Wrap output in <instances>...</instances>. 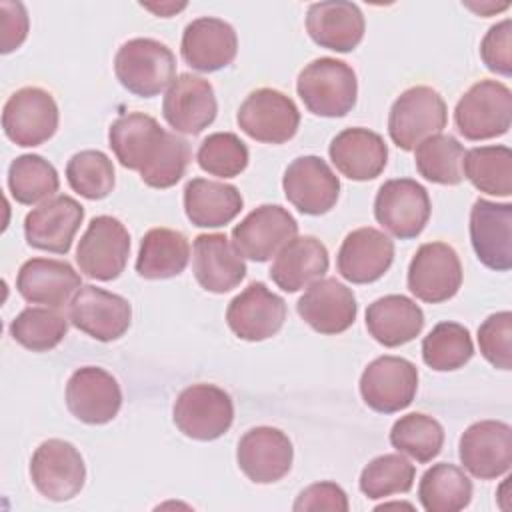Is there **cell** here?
Segmentation results:
<instances>
[{
	"instance_id": "1",
	"label": "cell",
	"mask_w": 512,
	"mask_h": 512,
	"mask_svg": "<svg viewBox=\"0 0 512 512\" xmlns=\"http://www.w3.org/2000/svg\"><path fill=\"white\" fill-rule=\"evenodd\" d=\"M108 146L124 168L140 172L142 182L158 190L178 184L192 156L182 136L164 130L144 112L118 116L110 124Z\"/></svg>"
},
{
	"instance_id": "2",
	"label": "cell",
	"mask_w": 512,
	"mask_h": 512,
	"mask_svg": "<svg viewBox=\"0 0 512 512\" xmlns=\"http://www.w3.org/2000/svg\"><path fill=\"white\" fill-rule=\"evenodd\" d=\"M296 92L308 112L324 118H342L358 98L356 72L342 60L316 58L300 70Z\"/></svg>"
},
{
	"instance_id": "3",
	"label": "cell",
	"mask_w": 512,
	"mask_h": 512,
	"mask_svg": "<svg viewBox=\"0 0 512 512\" xmlns=\"http://www.w3.org/2000/svg\"><path fill=\"white\" fill-rule=\"evenodd\" d=\"M114 74L128 92L140 98H152L176 78V58L160 40L132 38L118 48Z\"/></svg>"
},
{
	"instance_id": "4",
	"label": "cell",
	"mask_w": 512,
	"mask_h": 512,
	"mask_svg": "<svg viewBox=\"0 0 512 512\" xmlns=\"http://www.w3.org/2000/svg\"><path fill=\"white\" fill-rule=\"evenodd\" d=\"M454 124L466 140L504 136L512 126V92L498 80L472 84L454 108Z\"/></svg>"
},
{
	"instance_id": "5",
	"label": "cell",
	"mask_w": 512,
	"mask_h": 512,
	"mask_svg": "<svg viewBox=\"0 0 512 512\" xmlns=\"http://www.w3.org/2000/svg\"><path fill=\"white\" fill-rule=\"evenodd\" d=\"M448 122L444 98L430 86H412L392 104L388 134L404 152L414 150L422 140L440 134Z\"/></svg>"
},
{
	"instance_id": "6",
	"label": "cell",
	"mask_w": 512,
	"mask_h": 512,
	"mask_svg": "<svg viewBox=\"0 0 512 512\" xmlns=\"http://www.w3.org/2000/svg\"><path fill=\"white\" fill-rule=\"evenodd\" d=\"M172 420L184 436L210 442L230 430L234 404L230 394L214 384H192L178 394Z\"/></svg>"
},
{
	"instance_id": "7",
	"label": "cell",
	"mask_w": 512,
	"mask_h": 512,
	"mask_svg": "<svg viewBox=\"0 0 512 512\" xmlns=\"http://www.w3.org/2000/svg\"><path fill=\"white\" fill-rule=\"evenodd\" d=\"M130 256V234L114 216H96L90 220L76 248V262L84 276L100 282L118 278Z\"/></svg>"
},
{
	"instance_id": "8",
	"label": "cell",
	"mask_w": 512,
	"mask_h": 512,
	"mask_svg": "<svg viewBox=\"0 0 512 512\" xmlns=\"http://www.w3.org/2000/svg\"><path fill=\"white\" fill-rule=\"evenodd\" d=\"M34 488L48 500H72L86 482V466L78 448L66 440H44L30 458Z\"/></svg>"
},
{
	"instance_id": "9",
	"label": "cell",
	"mask_w": 512,
	"mask_h": 512,
	"mask_svg": "<svg viewBox=\"0 0 512 512\" xmlns=\"http://www.w3.org/2000/svg\"><path fill=\"white\" fill-rule=\"evenodd\" d=\"M432 212L428 190L412 178L386 180L374 198V218L400 240L416 238Z\"/></svg>"
},
{
	"instance_id": "10",
	"label": "cell",
	"mask_w": 512,
	"mask_h": 512,
	"mask_svg": "<svg viewBox=\"0 0 512 512\" xmlns=\"http://www.w3.org/2000/svg\"><path fill=\"white\" fill-rule=\"evenodd\" d=\"M58 104L38 86L16 90L4 104L2 128L8 140L22 148H34L50 140L58 130Z\"/></svg>"
},
{
	"instance_id": "11",
	"label": "cell",
	"mask_w": 512,
	"mask_h": 512,
	"mask_svg": "<svg viewBox=\"0 0 512 512\" xmlns=\"http://www.w3.org/2000/svg\"><path fill=\"white\" fill-rule=\"evenodd\" d=\"M236 122L256 142L284 144L294 138L300 126L298 106L290 96L274 88H258L240 104Z\"/></svg>"
},
{
	"instance_id": "12",
	"label": "cell",
	"mask_w": 512,
	"mask_h": 512,
	"mask_svg": "<svg viewBox=\"0 0 512 512\" xmlns=\"http://www.w3.org/2000/svg\"><path fill=\"white\" fill-rule=\"evenodd\" d=\"M408 290L422 302L440 304L456 296L462 286V264L446 242L422 244L408 266Z\"/></svg>"
},
{
	"instance_id": "13",
	"label": "cell",
	"mask_w": 512,
	"mask_h": 512,
	"mask_svg": "<svg viewBox=\"0 0 512 512\" xmlns=\"http://www.w3.org/2000/svg\"><path fill=\"white\" fill-rule=\"evenodd\" d=\"M418 390V368L400 356L372 360L360 376L364 404L380 414H394L408 408Z\"/></svg>"
},
{
	"instance_id": "14",
	"label": "cell",
	"mask_w": 512,
	"mask_h": 512,
	"mask_svg": "<svg viewBox=\"0 0 512 512\" xmlns=\"http://www.w3.org/2000/svg\"><path fill=\"white\" fill-rule=\"evenodd\" d=\"M70 322L100 342H112L126 334L132 322L130 302L104 288L82 284L68 304Z\"/></svg>"
},
{
	"instance_id": "15",
	"label": "cell",
	"mask_w": 512,
	"mask_h": 512,
	"mask_svg": "<svg viewBox=\"0 0 512 512\" xmlns=\"http://www.w3.org/2000/svg\"><path fill=\"white\" fill-rule=\"evenodd\" d=\"M298 234L296 218L280 204H262L232 228V246L242 258L268 262Z\"/></svg>"
},
{
	"instance_id": "16",
	"label": "cell",
	"mask_w": 512,
	"mask_h": 512,
	"mask_svg": "<svg viewBox=\"0 0 512 512\" xmlns=\"http://www.w3.org/2000/svg\"><path fill=\"white\" fill-rule=\"evenodd\" d=\"M286 320V302L264 282H250L226 308L228 328L246 342H262L280 332Z\"/></svg>"
},
{
	"instance_id": "17",
	"label": "cell",
	"mask_w": 512,
	"mask_h": 512,
	"mask_svg": "<svg viewBox=\"0 0 512 512\" xmlns=\"http://www.w3.org/2000/svg\"><path fill=\"white\" fill-rule=\"evenodd\" d=\"M288 202L302 214L330 212L340 196V180L320 156H300L288 164L282 176Z\"/></svg>"
},
{
	"instance_id": "18",
	"label": "cell",
	"mask_w": 512,
	"mask_h": 512,
	"mask_svg": "<svg viewBox=\"0 0 512 512\" xmlns=\"http://www.w3.org/2000/svg\"><path fill=\"white\" fill-rule=\"evenodd\" d=\"M462 466L480 480H494L512 466V428L500 420L470 424L458 446Z\"/></svg>"
},
{
	"instance_id": "19",
	"label": "cell",
	"mask_w": 512,
	"mask_h": 512,
	"mask_svg": "<svg viewBox=\"0 0 512 512\" xmlns=\"http://www.w3.org/2000/svg\"><path fill=\"white\" fill-rule=\"evenodd\" d=\"M84 220V208L66 194H56L32 208L24 218L28 246L52 254H68Z\"/></svg>"
},
{
	"instance_id": "20",
	"label": "cell",
	"mask_w": 512,
	"mask_h": 512,
	"mask_svg": "<svg viewBox=\"0 0 512 512\" xmlns=\"http://www.w3.org/2000/svg\"><path fill=\"white\" fill-rule=\"evenodd\" d=\"M216 112L218 102L212 84L190 72L178 74L162 100L164 120L182 134H200L214 122Z\"/></svg>"
},
{
	"instance_id": "21",
	"label": "cell",
	"mask_w": 512,
	"mask_h": 512,
	"mask_svg": "<svg viewBox=\"0 0 512 512\" xmlns=\"http://www.w3.org/2000/svg\"><path fill=\"white\" fill-rule=\"evenodd\" d=\"M294 460L290 438L272 426H256L244 432L236 448L238 468L254 484H272L282 480Z\"/></svg>"
},
{
	"instance_id": "22",
	"label": "cell",
	"mask_w": 512,
	"mask_h": 512,
	"mask_svg": "<svg viewBox=\"0 0 512 512\" xmlns=\"http://www.w3.org/2000/svg\"><path fill=\"white\" fill-rule=\"evenodd\" d=\"M66 406L84 424H106L120 412V384L104 368L82 366L68 378Z\"/></svg>"
},
{
	"instance_id": "23",
	"label": "cell",
	"mask_w": 512,
	"mask_h": 512,
	"mask_svg": "<svg viewBox=\"0 0 512 512\" xmlns=\"http://www.w3.org/2000/svg\"><path fill=\"white\" fill-rule=\"evenodd\" d=\"M470 242L490 270L512 268V204L478 198L470 210Z\"/></svg>"
},
{
	"instance_id": "24",
	"label": "cell",
	"mask_w": 512,
	"mask_h": 512,
	"mask_svg": "<svg viewBox=\"0 0 512 512\" xmlns=\"http://www.w3.org/2000/svg\"><path fill=\"white\" fill-rule=\"evenodd\" d=\"M392 262L394 242L372 226L348 232L336 256L340 276L352 284H370L380 280Z\"/></svg>"
},
{
	"instance_id": "25",
	"label": "cell",
	"mask_w": 512,
	"mask_h": 512,
	"mask_svg": "<svg viewBox=\"0 0 512 512\" xmlns=\"http://www.w3.org/2000/svg\"><path fill=\"white\" fill-rule=\"evenodd\" d=\"M296 310L312 330L332 336L354 324L358 304L354 292L346 284L336 278H320L306 288Z\"/></svg>"
},
{
	"instance_id": "26",
	"label": "cell",
	"mask_w": 512,
	"mask_h": 512,
	"mask_svg": "<svg viewBox=\"0 0 512 512\" xmlns=\"http://www.w3.org/2000/svg\"><path fill=\"white\" fill-rule=\"evenodd\" d=\"M238 52L236 30L214 16L192 20L180 42V54L198 72H216L230 66Z\"/></svg>"
},
{
	"instance_id": "27",
	"label": "cell",
	"mask_w": 512,
	"mask_h": 512,
	"mask_svg": "<svg viewBox=\"0 0 512 512\" xmlns=\"http://www.w3.org/2000/svg\"><path fill=\"white\" fill-rule=\"evenodd\" d=\"M82 286L80 274L64 260L30 258L16 276L18 294L30 304L62 308Z\"/></svg>"
},
{
	"instance_id": "28",
	"label": "cell",
	"mask_w": 512,
	"mask_h": 512,
	"mask_svg": "<svg viewBox=\"0 0 512 512\" xmlns=\"http://www.w3.org/2000/svg\"><path fill=\"white\" fill-rule=\"evenodd\" d=\"M192 270L206 292L226 294L244 280L246 262L226 234H198L194 238Z\"/></svg>"
},
{
	"instance_id": "29",
	"label": "cell",
	"mask_w": 512,
	"mask_h": 512,
	"mask_svg": "<svg viewBox=\"0 0 512 512\" xmlns=\"http://www.w3.org/2000/svg\"><path fill=\"white\" fill-rule=\"evenodd\" d=\"M308 36L326 50L352 52L364 38V14L354 2H314L306 12Z\"/></svg>"
},
{
	"instance_id": "30",
	"label": "cell",
	"mask_w": 512,
	"mask_h": 512,
	"mask_svg": "<svg viewBox=\"0 0 512 512\" xmlns=\"http://www.w3.org/2000/svg\"><path fill=\"white\" fill-rule=\"evenodd\" d=\"M328 154L336 170L356 182L374 180L382 174L388 162V146L378 132L368 128H346L338 132L330 146Z\"/></svg>"
},
{
	"instance_id": "31",
	"label": "cell",
	"mask_w": 512,
	"mask_h": 512,
	"mask_svg": "<svg viewBox=\"0 0 512 512\" xmlns=\"http://www.w3.org/2000/svg\"><path fill=\"white\" fill-rule=\"evenodd\" d=\"M326 246L316 236H294L274 256L270 278L284 292H298L328 272Z\"/></svg>"
},
{
	"instance_id": "32",
	"label": "cell",
	"mask_w": 512,
	"mask_h": 512,
	"mask_svg": "<svg viewBox=\"0 0 512 512\" xmlns=\"http://www.w3.org/2000/svg\"><path fill=\"white\" fill-rule=\"evenodd\" d=\"M422 328L424 312L408 296L388 294L366 308V330L386 348H396L414 340Z\"/></svg>"
},
{
	"instance_id": "33",
	"label": "cell",
	"mask_w": 512,
	"mask_h": 512,
	"mask_svg": "<svg viewBox=\"0 0 512 512\" xmlns=\"http://www.w3.org/2000/svg\"><path fill=\"white\" fill-rule=\"evenodd\" d=\"M242 206V194L232 184L192 178L184 186V212L198 228L226 226L240 214Z\"/></svg>"
},
{
	"instance_id": "34",
	"label": "cell",
	"mask_w": 512,
	"mask_h": 512,
	"mask_svg": "<svg viewBox=\"0 0 512 512\" xmlns=\"http://www.w3.org/2000/svg\"><path fill=\"white\" fill-rule=\"evenodd\" d=\"M190 260L188 238L172 228H152L140 240L136 272L146 280L180 276Z\"/></svg>"
},
{
	"instance_id": "35",
	"label": "cell",
	"mask_w": 512,
	"mask_h": 512,
	"mask_svg": "<svg viewBox=\"0 0 512 512\" xmlns=\"http://www.w3.org/2000/svg\"><path fill=\"white\" fill-rule=\"evenodd\" d=\"M418 500L426 512H458L472 500V482L462 468L440 462L422 474Z\"/></svg>"
},
{
	"instance_id": "36",
	"label": "cell",
	"mask_w": 512,
	"mask_h": 512,
	"mask_svg": "<svg viewBox=\"0 0 512 512\" xmlns=\"http://www.w3.org/2000/svg\"><path fill=\"white\" fill-rule=\"evenodd\" d=\"M464 156V146L450 134H434L414 148L418 174L424 180L442 186H456L464 180Z\"/></svg>"
},
{
	"instance_id": "37",
	"label": "cell",
	"mask_w": 512,
	"mask_h": 512,
	"mask_svg": "<svg viewBox=\"0 0 512 512\" xmlns=\"http://www.w3.org/2000/svg\"><path fill=\"white\" fill-rule=\"evenodd\" d=\"M462 174L490 196L512 194V152L508 146H476L466 152Z\"/></svg>"
},
{
	"instance_id": "38",
	"label": "cell",
	"mask_w": 512,
	"mask_h": 512,
	"mask_svg": "<svg viewBox=\"0 0 512 512\" xmlns=\"http://www.w3.org/2000/svg\"><path fill=\"white\" fill-rule=\"evenodd\" d=\"M60 188L56 168L40 154H22L8 166V190L18 204L32 206L52 198Z\"/></svg>"
},
{
	"instance_id": "39",
	"label": "cell",
	"mask_w": 512,
	"mask_h": 512,
	"mask_svg": "<svg viewBox=\"0 0 512 512\" xmlns=\"http://www.w3.org/2000/svg\"><path fill=\"white\" fill-rule=\"evenodd\" d=\"M68 320L58 308L28 306L10 322V336L26 350L48 352L64 340Z\"/></svg>"
},
{
	"instance_id": "40",
	"label": "cell",
	"mask_w": 512,
	"mask_h": 512,
	"mask_svg": "<svg viewBox=\"0 0 512 512\" xmlns=\"http://www.w3.org/2000/svg\"><path fill=\"white\" fill-rule=\"evenodd\" d=\"M474 356L472 336L458 322L436 324L422 340V360L436 372H452L462 368Z\"/></svg>"
},
{
	"instance_id": "41",
	"label": "cell",
	"mask_w": 512,
	"mask_h": 512,
	"mask_svg": "<svg viewBox=\"0 0 512 512\" xmlns=\"http://www.w3.org/2000/svg\"><path fill=\"white\" fill-rule=\"evenodd\" d=\"M390 444L400 452L408 454L420 464L436 458L444 446L442 424L422 412H410L400 416L390 430Z\"/></svg>"
},
{
	"instance_id": "42",
	"label": "cell",
	"mask_w": 512,
	"mask_h": 512,
	"mask_svg": "<svg viewBox=\"0 0 512 512\" xmlns=\"http://www.w3.org/2000/svg\"><path fill=\"white\" fill-rule=\"evenodd\" d=\"M416 468L402 454H382L370 460L360 472V492L370 498H386L392 494H406L414 484Z\"/></svg>"
},
{
	"instance_id": "43",
	"label": "cell",
	"mask_w": 512,
	"mask_h": 512,
	"mask_svg": "<svg viewBox=\"0 0 512 512\" xmlns=\"http://www.w3.org/2000/svg\"><path fill=\"white\" fill-rule=\"evenodd\" d=\"M66 180L70 188L82 198L102 200L114 188V164L100 150H82L68 160Z\"/></svg>"
},
{
	"instance_id": "44",
	"label": "cell",
	"mask_w": 512,
	"mask_h": 512,
	"mask_svg": "<svg viewBox=\"0 0 512 512\" xmlns=\"http://www.w3.org/2000/svg\"><path fill=\"white\" fill-rule=\"evenodd\" d=\"M198 166L210 176H240L250 160L248 146L234 132H214L206 136L196 152Z\"/></svg>"
},
{
	"instance_id": "45",
	"label": "cell",
	"mask_w": 512,
	"mask_h": 512,
	"mask_svg": "<svg viewBox=\"0 0 512 512\" xmlns=\"http://www.w3.org/2000/svg\"><path fill=\"white\" fill-rule=\"evenodd\" d=\"M478 346L494 368H512V314L508 310L490 314L478 326Z\"/></svg>"
},
{
	"instance_id": "46",
	"label": "cell",
	"mask_w": 512,
	"mask_h": 512,
	"mask_svg": "<svg viewBox=\"0 0 512 512\" xmlns=\"http://www.w3.org/2000/svg\"><path fill=\"white\" fill-rule=\"evenodd\" d=\"M480 58L490 72L512 74V22L508 18L488 28L480 42Z\"/></svg>"
},
{
	"instance_id": "47",
	"label": "cell",
	"mask_w": 512,
	"mask_h": 512,
	"mask_svg": "<svg viewBox=\"0 0 512 512\" xmlns=\"http://www.w3.org/2000/svg\"><path fill=\"white\" fill-rule=\"evenodd\" d=\"M296 512L304 510H330L348 512V496L336 482H316L304 488L292 506Z\"/></svg>"
},
{
	"instance_id": "48",
	"label": "cell",
	"mask_w": 512,
	"mask_h": 512,
	"mask_svg": "<svg viewBox=\"0 0 512 512\" xmlns=\"http://www.w3.org/2000/svg\"><path fill=\"white\" fill-rule=\"evenodd\" d=\"M0 30H2V38H0V52L2 54H10L12 50H16L28 36V12L26 6L22 2H10V0H2L0 2Z\"/></svg>"
},
{
	"instance_id": "49",
	"label": "cell",
	"mask_w": 512,
	"mask_h": 512,
	"mask_svg": "<svg viewBox=\"0 0 512 512\" xmlns=\"http://www.w3.org/2000/svg\"><path fill=\"white\" fill-rule=\"evenodd\" d=\"M142 8H146V10L154 12L156 16L168 18V16H172L174 12H178V10L186 8V2H182V4H174V2H166V4H142Z\"/></svg>"
}]
</instances>
